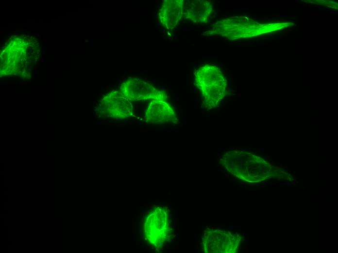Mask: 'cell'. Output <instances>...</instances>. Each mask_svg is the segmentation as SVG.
Segmentation results:
<instances>
[{
  "label": "cell",
  "mask_w": 338,
  "mask_h": 253,
  "mask_svg": "<svg viewBox=\"0 0 338 253\" xmlns=\"http://www.w3.org/2000/svg\"><path fill=\"white\" fill-rule=\"evenodd\" d=\"M195 83L206 107H217L225 93L226 81L220 69L211 64L200 67L195 72Z\"/></svg>",
  "instance_id": "1"
},
{
  "label": "cell",
  "mask_w": 338,
  "mask_h": 253,
  "mask_svg": "<svg viewBox=\"0 0 338 253\" xmlns=\"http://www.w3.org/2000/svg\"><path fill=\"white\" fill-rule=\"evenodd\" d=\"M121 93L131 101L152 99L165 100L164 92L158 90L152 85L137 78H130L122 83Z\"/></svg>",
  "instance_id": "2"
},
{
  "label": "cell",
  "mask_w": 338,
  "mask_h": 253,
  "mask_svg": "<svg viewBox=\"0 0 338 253\" xmlns=\"http://www.w3.org/2000/svg\"><path fill=\"white\" fill-rule=\"evenodd\" d=\"M213 11L210 1L206 0H184L183 15L196 23L205 22Z\"/></svg>",
  "instance_id": "3"
},
{
  "label": "cell",
  "mask_w": 338,
  "mask_h": 253,
  "mask_svg": "<svg viewBox=\"0 0 338 253\" xmlns=\"http://www.w3.org/2000/svg\"><path fill=\"white\" fill-rule=\"evenodd\" d=\"M183 0H166L159 9V17L163 26L172 29L183 16Z\"/></svg>",
  "instance_id": "4"
},
{
  "label": "cell",
  "mask_w": 338,
  "mask_h": 253,
  "mask_svg": "<svg viewBox=\"0 0 338 253\" xmlns=\"http://www.w3.org/2000/svg\"><path fill=\"white\" fill-rule=\"evenodd\" d=\"M148 119L155 123L171 122L175 119L172 108L165 100H152L146 112Z\"/></svg>",
  "instance_id": "5"
},
{
  "label": "cell",
  "mask_w": 338,
  "mask_h": 253,
  "mask_svg": "<svg viewBox=\"0 0 338 253\" xmlns=\"http://www.w3.org/2000/svg\"><path fill=\"white\" fill-rule=\"evenodd\" d=\"M106 108L114 115L128 116L132 112V106L129 100L118 91L111 93L104 99Z\"/></svg>",
  "instance_id": "6"
}]
</instances>
